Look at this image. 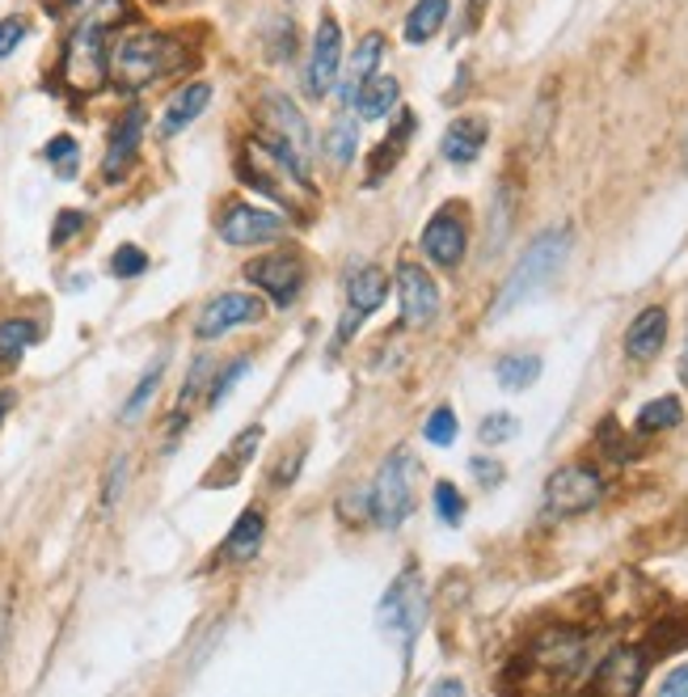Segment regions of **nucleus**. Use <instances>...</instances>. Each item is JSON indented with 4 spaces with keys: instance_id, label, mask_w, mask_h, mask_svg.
Masks as SVG:
<instances>
[{
    "instance_id": "1",
    "label": "nucleus",
    "mask_w": 688,
    "mask_h": 697,
    "mask_svg": "<svg viewBox=\"0 0 688 697\" xmlns=\"http://www.w3.org/2000/svg\"><path fill=\"white\" fill-rule=\"evenodd\" d=\"M571 229L566 225H553V229L536 232L533 245L520 254V263L511 267V275L502 279V288H498L495 305H490V317H507L511 309H520V305H528L536 292L553 279V275L562 271V263L571 258Z\"/></svg>"
},
{
    "instance_id": "2",
    "label": "nucleus",
    "mask_w": 688,
    "mask_h": 697,
    "mask_svg": "<svg viewBox=\"0 0 688 697\" xmlns=\"http://www.w3.org/2000/svg\"><path fill=\"white\" fill-rule=\"evenodd\" d=\"M178 64H182V47L156 30H123L111 42V80L127 93L149 89L156 77L174 73Z\"/></svg>"
},
{
    "instance_id": "3",
    "label": "nucleus",
    "mask_w": 688,
    "mask_h": 697,
    "mask_svg": "<svg viewBox=\"0 0 688 697\" xmlns=\"http://www.w3.org/2000/svg\"><path fill=\"white\" fill-rule=\"evenodd\" d=\"M241 178H245L254 191L279 199V203H283V207H292V212H301V207L313 203L308 169L296 161V156L283 153L275 140H267V136H254V140L245 144V156H241Z\"/></svg>"
},
{
    "instance_id": "4",
    "label": "nucleus",
    "mask_w": 688,
    "mask_h": 697,
    "mask_svg": "<svg viewBox=\"0 0 688 697\" xmlns=\"http://www.w3.org/2000/svg\"><path fill=\"white\" fill-rule=\"evenodd\" d=\"M106 22L111 17H80L73 39L64 47V80L77 93H98L102 80L111 77V47H106Z\"/></svg>"
},
{
    "instance_id": "5",
    "label": "nucleus",
    "mask_w": 688,
    "mask_h": 697,
    "mask_svg": "<svg viewBox=\"0 0 688 697\" xmlns=\"http://www.w3.org/2000/svg\"><path fill=\"white\" fill-rule=\"evenodd\" d=\"M419 457L410 448H397L393 457H384V465L377 469V482H372V516L381 520L384 529H397L406 524V516L419 504Z\"/></svg>"
},
{
    "instance_id": "6",
    "label": "nucleus",
    "mask_w": 688,
    "mask_h": 697,
    "mask_svg": "<svg viewBox=\"0 0 688 697\" xmlns=\"http://www.w3.org/2000/svg\"><path fill=\"white\" fill-rule=\"evenodd\" d=\"M600 495H604V478L591 465H562L545 482V511L549 516H583L600 504Z\"/></svg>"
},
{
    "instance_id": "7",
    "label": "nucleus",
    "mask_w": 688,
    "mask_h": 697,
    "mask_svg": "<svg viewBox=\"0 0 688 697\" xmlns=\"http://www.w3.org/2000/svg\"><path fill=\"white\" fill-rule=\"evenodd\" d=\"M422 621H426V596H422L419 587V571L410 567V571H402V580L384 592L381 625L384 634H393L402 647H410V643L419 638Z\"/></svg>"
},
{
    "instance_id": "8",
    "label": "nucleus",
    "mask_w": 688,
    "mask_h": 697,
    "mask_svg": "<svg viewBox=\"0 0 688 697\" xmlns=\"http://www.w3.org/2000/svg\"><path fill=\"white\" fill-rule=\"evenodd\" d=\"M263 136L275 140L288 156H296L301 165L308 169V153H313V136H308L305 115L296 111V102L288 93H267L263 98Z\"/></svg>"
},
{
    "instance_id": "9",
    "label": "nucleus",
    "mask_w": 688,
    "mask_h": 697,
    "mask_svg": "<svg viewBox=\"0 0 688 697\" xmlns=\"http://www.w3.org/2000/svg\"><path fill=\"white\" fill-rule=\"evenodd\" d=\"M263 317H267V305H263L258 296H250V292H225V296H216V301L203 305L199 321H194V334H199V339H225L229 330L254 326V321H263Z\"/></svg>"
},
{
    "instance_id": "10",
    "label": "nucleus",
    "mask_w": 688,
    "mask_h": 697,
    "mask_svg": "<svg viewBox=\"0 0 688 697\" xmlns=\"http://www.w3.org/2000/svg\"><path fill=\"white\" fill-rule=\"evenodd\" d=\"M245 279L258 283L275 305H292V301L301 296L305 267H301V258H292V254H263V258H254V263L245 267Z\"/></svg>"
},
{
    "instance_id": "11",
    "label": "nucleus",
    "mask_w": 688,
    "mask_h": 697,
    "mask_svg": "<svg viewBox=\"0 0 688 697\" xmlns=\"http://www.w3.org/2000/svg\"><path fill=\"white\" fill-rule=\"evenodd\" d=\"M397 296H402V317L406 326H431L439 313V283L422 271L419 263L397 267Z\"/></svg>"
},
{
    "instance_id": "12",
    "label": "nucleus",
    "mask_w": 688,
    "mask_h": 697,
    "mask_svg": "<svg viewBox=\"0 0 688 697\" xmlns=\"http://www.w3.org/2000/svg\"><path fill=\"white\" fill-rule=\"evenodd\" d=\"M220 237L229 245H263L283 237V216L267 212V207H250V203H232L229 212L220 216Z\"/></svg>"
},
{
    "instance_id": "13",
    "label": "nucleus",
    "mask_w": 688,
    "mask_h": 697,
    "mask_svg": "<svg viewBox=\"0 0 688 697\" xmlns=\"http://www.w3.org/2000/svg\"><path fill=\"white\" fill-rule=\"evenodd\" d=\"M533 663L545 668L549 676H558V681H571V676H578V668L587 663V638L574 634V630H549V634H540V643L533 647Z\"/></svg>"
},
{
    "instance_id": "14",
    "label": "nucleus",
    "mask_w": 688,
    "mask_h": 697,
    "mask_svg": "<svg viewBox=\"0 0 688 697\" xmlns=\"http://www.w3.org/2000/svg\"><path fill=\"white\" fill-rule=\"evenodd\" d=\"M339 64H343V26L334 17H321L317 39H313V60H308V93L313 98L334 89Z\"/></svg>"
},
{
    "instance_id": "15",
    "label": "nucleus",
    "mask_w": 688,
    "mask_h": 697,
    "mask_svg": "<svg viewBox=\"0 0 688 697\" xmlns=\"http://www.w3.org/2000/svg\"><path fill=\"white\" fill-rule=\"evenodd\" d=\"M464 245H469V232H464V220L457 216V207L435 212V220L422 229V254L435 267H457L464 258Z\"/></svg>"
},
{
    "instance_id": "16",
    "label": "nucleus",
    "mask_w": 688,
    "mask_h": 697,
    "mask_svg": "<svg viewBox=\"0 0 688 697\" xmlns=\"http://www.w3.org/2000/svg\"><path fill=\"white\" fill-rule=\"evenodd\" d=\"M647 668H650V656L642 647H616L604 663H600V689L609 697H634L642 689L647 681Z\"/></svg>"
},
{
    "instance_id": "17",
    "label": "nucleus",
    "mask_w": 688,
    "mask_h": 697,
    "mask_svg": "<svg viewBox=\"0 0 688 697\" xmlns=\"http://www.w3.org/2000/svg\"><path fill=\"white\" fill-rule=\"evenodd\" d=\"M486 136H490V123L482 115H460L448 123V131H444V140H439V153L444 161H453V165H473L477 153L486 149Z\"/></svg>"
},
{
    "instance_id": "18",
    "label": "nucleus",
    "mask_w": 688,
    "mask_h": 697,
    "mask_svg": "<svg viewBox=\"0 0 688 697\" xmlns=\"http://www.w3.org/2000/svg\"><path fill=\"white\" fill-rule=\"evenodd\" d=\"M140 131H144V111H127L118 118V127L111 131V149L102 156V182H118L140 149Z\"/></svg>"
},
{
    "instance_id": "19",
    "label": "nucleus",
    "mask_w": 688,
    "mask_h": 697,
    "mask_svg": "<svg viewBox=\"0 0 688 697\" xmlns=\"http://www.w3.org/2000/svg\"><path fill=\"white\" fill-rule=\"evenodd\" d=\"M663 343H667V309L650 305V309H642L629 321V330H625V355L638 359V364H650V359L663 351Z\"/></svg>"
},
{
    "instance_id": "20",
    "label": "nucleus",
    "mask_w": 688,
    "mask_h": 697,
    "mask_svg": "<svg viewBox=\"0 0 688 697\" xmlns=\"http://www.w3.org/2000/svg\"><path fill=\"white\" fill-rule=\"evenodd\" d=\"M207 102H212V85H207V80L182 85V89L169 98L165 115H161V136H178L182 127H191L194 118L207 111Z\"/></svg>"
},
{
    "instance_id": "21",
    "label": "nucleus",
    "mask_w": 688,
    "mask_h": 697,
    "mask_svg": "<svg viewBox=\"0 0 688 697\" xmlns=\"http://www.w3.org/2000/svg\"><path fill=\"white\" fill-rule=\"evenodd\" d=\"M263 537H267V516L258 507H245L237 516L232 533L225 537V554H229L232 562H245V558H254L263 549Z\"/></svg>"
},
{
    "instance_id": "22",
    "label": "nucleus",
    "mask_w": 688,
    "mask_h": 697,
    "mask_svg": "<svg viewBox=\"0 0 688 697\" xmlns=\"http://www.w3.org/2000/svg\"><path fill=\"white\" fill-rule=\"evenodd\" d=\"M381 55H384V39H381V35H368V39L355 47V55H351V68H346L343 89H339L346 102H355L359 85H368V80L377 77V64H381Z\"/></svg>"
},
{
    "instance_id": "23",
    "label": "nucleus",
    "mask_w": 688,
    "mask_h": 697,
    "mask_svg": "<svg viewBox=\"0 0 688 697\" xmlns=\"http://www.w3.org/2000/svg\"><path fill=\"white\" fill-rule=\"evenodd\" d=\"M384 296H388V275L381 267H364L359 275H351V283H346V301H351V309L355 313H377L384 305Z\"/></svg>"
},
{
    "instance_id": "24",
    "label": "nucleus",
    "mask_w": 688,
    "mask_h": 697,
    "mask_svg": "<svg viewBox=\"0 0 688 697\" xmlns=\"http://www.w3.org/2000/svg\"><path fill=\"white\" fill-rule=\"evenodd\" d=\"M397 98H402L397 77H372L368 85H359V93H355V111H359L364 118H384V115H393Z\"/></svg>"
},
{
    "instance_id": "25",
    "label": "nucleus",
    "mask_w": 688,
    "mask_h": 697,
    "mask_svg": "<svg viewBox=\"0 0 688 697\" xmlns=\"http://www.w3.org/2000/svg\"><path fill=\"white\" fill-rule=\"evenodd\" d=\"M495 377L502 389H528L540 377V355L533 351H511L495 364Z\"/></svg>"
},
{
    "instance_id": "26",
    "label": "nucleus",
    "mask_w": 688,
    "mask_h": 697,
    "mask_svg": "<svg viewBox=\"0 0 688 697\" xmlns=\"http://www.w3.org/2000/svg\"><path fill=\"white\" fill-rule=\"evenodd\" d=\"M448 22V0H419L406 17V39L410 42H426L439 35V26Z\"/></svg>"
},
{
    "instance_id": "27",
    "label": "nucleus",
    "mask_w": 688,
    "mask_h": 697,
    "mask_svg": "<svg viewBox=\"0 0 688 697\" xmlns=\"http://www.w3.org/2000/svg\"><path fill=\"white\" fill-rule=\"evenodd\" d=\"M410 131H415V118H410V111H402V123H397V136H388V140H384V144H381V156H377V161H372V169H368V187H381L384 169L402 161V153H406V140H410Z\"/></svg>"
},
{
    "instance_id": "28",
    "label": "nucleus",
    "mask_w": 688,
    "mask_h": 697,
    "mask_svg": "<svg viewBox=\"0 0 688 697\" xmlns=\"http://www.w3.org/2000/svg\"><path fill=\"white\" fill-rule=\"evenodd\" d=\"M685 419V406H680V397L676 393H667V397H654L647 402L642 410H638V431H667V427H676Z\"/></svg>"
},
{
    "instance_id": "29",
    "label": "nucleus",
    "mask_w": 688,
    "mask_h": 697,
    "mask_svg": "<svg viewBox=\"0 0 688 697\" xmlns=\"http://www.w3.org/2000/svg\"><path fill=\"white\" fill-rule=\"evenodd\" d=\"M39 343V326L26 321V317H9L0 321V359H17L26 347Z\"/></svg>"
},
{
    "instance_id": "30",
    "label": "nucleus",
    "mask_w": 688,
    "mask_h": 697,
    "mask_svg": "<svg viewBox=\"0 0 688 697\" xmlns=\"http://www.w3.org/2000/svg\"><path fill=\"white\" fill-rule=\"evenodd\" d=\"M355 149H359V127H355L351 115H339L334 127L326 131V156H330L334 165H346V161L355 156Z\"/></svg>"
},
{
    "instance_id": "31",
    "label": "nucleus",
    "mask_w": 688,
    "mask_h": 697,
    "mask_svg": "<svg viewBox=\"0 0 688 697\" xmlns=\"http://www.w3.org/2000/svg\"><path fill=\"white\" fill-rule=\"evenodd\" d=\"M161 377H165V355H156L153 364H149V372L140 377V385H136V393L127 397V406H123V419L127 423H136L140 419V410L153 402V393H156V385H161Z\"/></svg>"
},
{
    "instance_id": "32",
    "label": "nucleus",
    "mask_w": 688,
    "mask_h": 697,
    "mask_svg": "<svg viewBox=\"0 0 688 697\" xmlns=\"http://www.w3.org/2000/svg\"><path fill=\"white\" fill-rule=\"evenodd\" d=\"M258 444H263V427H245L229 444V473H225V478H237L245 465L254 461V448H258Z\"/></svg>"
},
{
    "instance_id": "33",
    "label": "nucleus",
    "mask_w": 688,
    "mask_h": 697,
    "mask_svg": "<svg viewBox=\"0 0 688 697\" xmlns=\"http://www.w3.org/2000/svg\"><path fill=\"white\" fill-rule=\"evenodd\" d=\"M422 435H426V444H435V448H448V444L457 440V415H453L448 406L431 410V419L422 423Z\"/></svg>"
},
{
    "instance_id": "34",
    "label": "nucleus",
    "mask_w": 688,
    "mask_h": 697,
    "mask_svg": "<svg viewBox=\"0 0 688 697\" xmlns=\"http://www.w3.org/2000/svg\"><path fill=\"white\" fill-rule=\"evenodd\" d=\"M47 161L60 169V178H73L77 174V140L73 136H55L47 144Z\"/></svg>"
},
{
    "instance_id": "35",
    "label": "nucleus",
    "mask_w": 688,
    "mask_h": 697,
    "mask_svg": "<svg viewBox=\"0 0 688 697\" xmlns=\"http://www.w3.org/2000/svg\"><path fill=\"white\" fill-rule=\"evenodd\" d=\"M111 271H115L118 279H136V275L149 271V254L136 250V245H118L115 258H111Z\"/></svg>"
},
{
    "instance_id": "36",
    "label": "nucleus",
    "mask_w": 688,
    "mask_h": 697,
    "mask_svg": "<svg viewBox=\"0 0 688 697\" xmlns=\"http://www.w3.org/2000/svg\"><path fill=\"white\" fill-rule=\"evenodd\" d=\"M431 499H435V511H439V520H444V524H460V516H464V499L457 495V486H453V482H439Z\"/></svg>"
},
{
    "instance_id": "37",
    "label": "nucleus",
    "mask_w": 688,
    "mask_h": 697,
    "mask_svg": "<svg viewBox=\"0 0 688 697\" xmlns=\"http://www.w3.org/2000/svg\"><path fill=\"white\" fill-rule=\"evenodd\" d=\"M515 431H520L515 415H490L486 423L477 427V440H482V444H507Z\"/></svg>"
},
{
    "instance_id": "38",
    "label": "nucleus",
    "mask_w": 688,
    "mask_h": 697,
    "mask_svg": "<svg viewBox=\"0 0 688 697\" xmlns=\"http://www.w3.org/2000/svg\"><path fill=\"white\" fill-rule=\"evenodd\" d=\"M245 372H250V359H237V364H229V372H220V377L212 381V393H207V406H220V402H225V397L232 393V385H237V381H241Z\"/></svg>"
},
{
    "instance_id": "39",
    "label": "nucleus",
    "mask_w": 688,
    "mask_h": 697,
    "mask_svg": "<svg viewBox=\"0 0 688 697\" xmlns=\"http://www.w3.org/2000/svg\"><path fill=\"white\" fill-rule=\"evenodd\" d=\"M123 482H127V457L118 453L111 469H106V491H102V507H115L118 495H123Z\"/></svg>"
},
{
    "instance_id": "40",
    "label": "nucleus",
    "mask_w": 688,
    "mask_h": 697,
    "mask_svg": "<svg viewBox=\"0 0 688 697\" xmlns=\"http://www.w3.org/2000/svg\"><path fill=\"white\" fill-rule=\"evenodd\" d=\"M85 229V216L80 212H60V220H55V229H51V245H64L68 237H77V232Z\"/></svg>"
},
{
    "instance_id": "41",
    "label": "nucleus",
    "mask_w": 688,
    "mask_h": 697,
    "mask_svg": "<svg viewBox=\"0 0 688 697\" xmlns=\"http://www.w3.org/2000/svg\"><path fill=\"white\" fill-rule=\"evenodd\" d=\"M22 39H26V22H22V17H4V22H0V60Z\"/></svg>"
},
{
    "instance_id": "42",
    "label": "nucleus",
    "mask_w": 688,
    "mask_h": 697,
    "mask_svg": "<svg viewBox=\"0 0 688 697\" xmlns=\"http://www.w3.org/2000/svg\"><path fill=\"white\" fill-rule=\"evenodd\" d=\"M469 469H473V478H477L482 486H495V482H502V465H498V461L473 457V461H469Z\"/></svg>"
},
{
    "instance_id": "43",
    "label": "nucleus",
    "mask_w": 688,
    "mask_h": 697,
    "mask_svg": "<svg viewBox=\"0 0 688 697\" xmlns=\"http://www.w3.org/2000/svg\"><path fill=\"white\" fill-rule=\"evenodd\" d=\"M659 697H688V663H680L676 672H667V681H663Z\"/></svg>"
},
{
    "instance_id": "44",
    "label": "nucleus",
    "mask_w": 688,
    "mask_h": 697,
    "mask_svg": "<svg viewBox=\"0 0 688 697\" xmlns=\"http://www.w3.org/2000/svg\"><path fill=\"white\" fill-rule=\"evenodd\" d=\"M431 697H464V685H460V681H439V685L431 689Z\"/></svg>"
},
{
    "instance_id": "45",
    "label": "nucleus",
    "mask_w": 688,
    "mask_h": 697,
    "mask_svg": "<svg viewBox=\"0 0 688 697\" xmlns=\"http://www.w3.org/2000/svg\"><path fill=\"white\" fill-rule=\"evenodd\" d=\"M9 410H13V393H9V389H0V419H4Z\"/></svg>"
},
{
    "instance_id": "46",
    "label": "nucleus",
    "mask_w": 688,
    "mask_h": 697,
    "mask_svg": "<svg viewBox=\"0 0 688 697\" xmlns=\"http://www.w3.org/2000/svg\"><path fill=\"white\" fill-rule=\"evenodd\" d=\"M685 381H688V351H685Z\"/></svg>"
},
{
    "instance_id": "47",
    "label": "nucleus",
    "mask_w": 688,
    "mask_h": 697,
    "mask_svg": "<svg viewBox=\"0 0 688 697\" xmlns=\"http://www.w3.org/2000/svg\"><path fill=\"white\" fill-rule=\"evenodd\" d=\"M153 4H165V0H153Z\"/></svg>"
}]
</instances>
